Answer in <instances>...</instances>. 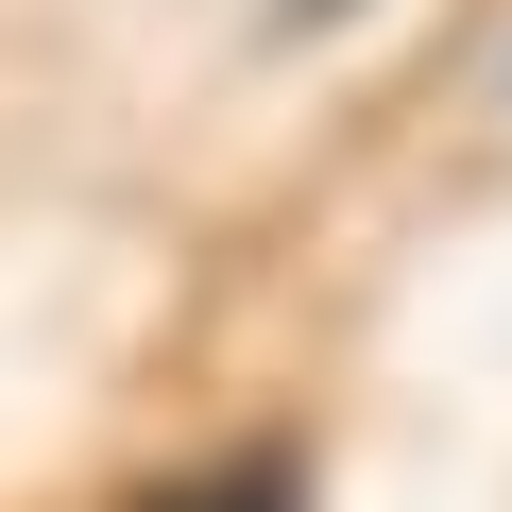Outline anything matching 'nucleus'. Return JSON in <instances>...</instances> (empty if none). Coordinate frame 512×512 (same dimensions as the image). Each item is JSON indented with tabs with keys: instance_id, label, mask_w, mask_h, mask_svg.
I'll return each mask as SVG.
<instances>
[{
	"instance_id": "1",
	"label": "nucleus",
	"mask_w": 512,
	"mask_h": 512,
	"mask_svg": "<svg viewBox=\"0 0 512 512\" xmlns=\"http://www.w3.org/2000/svg\"><path fill=\"white\" fill-rule=\"evenodd\" d=\"M137 512H308V495H291V461H188V478L137 495Z\"/></svg>"
}]
</instances>
